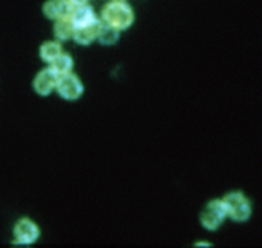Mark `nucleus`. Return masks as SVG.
Here are the masks:
<instances>
[{
    "mask_svg": "<svg viewBox=\"0 0 262 248\" xmlns=\"http://www.w3.org/2000/svg\"><path fill=\"white\" fill-rule=\"evenodd\" d=\"M73 8L68 0H48L43 5V12L48 18L56 20L70 16Z\"/></svg>",
    "mask_w": 262,
    "mask_h": 248,
    "instance_id": "obj_7",
    "label": "nucleus"
},
{
    "mask_svg": "<svg viewBox=\"0 0 262 248\" xmlns=\"http://www.w3.org/2000/svg\"><path fill=\"white\" fill-rule=\"evenodd\" d=\"M61 45L57 41H47L40 47V56L46 63H52L60 53Z\"/></svg>",
    "mask_w": 262,
    "mask_h": 248,
    "instance_id": "obj_11",
    "label": "nucleus"
},
{
    "mask_svg": "<svg viewBox=\"0 0 262 248\" xmlns=\"http://www.w3.org/2000/svg\"><path fill=\"white\" fill-rule=\"evenodd\" d=\"M74 66L73 58L70 54L61 52L52 63H51V69L58 75H64L68 73H71Z\"/></svg>",
    "mask_w": 262,
    "mask_h": 248,
    "instance_id": "obj_12",
    "label": "nucleus"
},
{
    "mask_svg": "<svg viewBox=\"0 0 262 248\" xmlns=\"http://www.w3.org/2000/svg\"><path fill=\"white\" fill-rule=\"evenodd\" d=\"M227 217L226 208L222 199L209 201L200 214L201 224L210 232L218 230Z\"/></svg>",
    "mask_w": 262,
    "mask_h": 248,
    "instance_id": "obj_3",
    "label": "nucleus"
},
{
    "mask_svg": "<svg viewBox=\"0 0 262 248\" xmlns=\"http://www.w3.org/2000/svg\"><path fill=\"white\" fill-rule=\"evenodd\" d=\"M100 25L101 20L97 18L88 25L76 28L73 39L81 45H88L92 43L94 40L97 39Z\"/></svg>",
    "mask_w": 262,
    "mask_h": 248,
    "instance_id": "obj_8",
    "label": "nucleus"
},
{
    "mask_svg": "<svg viewBox=\"0 0 262 248\" xmlns=\"http://www.w3.org/2000/svg\"><path fill=\"white\" fill-rule=\"evenodd\" d=\"M119 33H120V31H118L115 28H113V27H111V26L101 22L99 32H98V36H97V40L101 44L112 45V44L116 43L117 40L119 39Z\"/></svg>",
    "mask_w": 262,
    "mask_h": 248,
    "instance_id": "obj_13",
    "label": "nucleus"
},
{
    "mask_svg": "<svg viewBox=\"0 0 262 248\" xmlns=\"http://www.w3.org/2000/svg\"><path fill=\"white\" fill-rule=\"evenodd\" d=\"M54 35L55 37L60 41H67L74 36L75 32V26L71 19L70 16L61 17L59 19L55 20L54 24Z\"/></svg>",
    "mask_w": 262,
    "mask_h": 248,
    "instance_id": "obj_10",
    "label": "nucleus"
},
{
    "mask_svg": "<svg viewBox=\"0 0 262 248\" xmlns=\"http://www.w3.org/2000/svg\"><path fill=\"white\" fill-rule=\"evenodd\" d=\"M227 217L236 222L247 221L252 214V206L248 197L241 191H232L222 198Z\"/></svg>",
    "mask_w": 262,
    "mask_h": 248,
    "instance_id": "obj_2",
    "label": "nucleus"
},
{
    "mask_svg": "<svg viewBox=\"0 0 262 248\" xmlns=\"http://www.w3.org/2000/svg\"><path fill=\"white\" fill-rule=\"evenodd\" d=\"M101 22L121 32L133 24L134 12L123 0H113L103 6Z\"/></svg>",
    "mask_w": 262,
    "mask_h": 248,
    "instance_id": "obj_1",
    "label": "nucleus"
},
{
    "mask_svg": "<svg viewBox=\"0 0 262 248\" xmlns=\"http://www.w3.org/2000/svg\"><path fill=\"white\" fill-rule=\"evenodd\" d=\"M58 75L50 68L40 71L34 79V89L40 95H48L56 87Z\"/></svg>",
    "mask_w": 262,
    "mask_h": 248,
    "instance_id": "obj_6",
    "label": "nucleus"
},
{
    "mask_svg": "<svg viewBox=\"0 0 262 248\" xmlns=\"http://www.w3.org/2000/svg\"><path fill=\"white\" fill-rule=\"evenodd\" d=\"M71 5L73 7H76V6H80V5H83V4H86L88 0H68Z\"/></svg>",
    "mask_w": 262,
    "mask_h": 248,
    "instance_id": "obj_14",
    "label": "nucleus"
},
{
    "mask_svg": "<svg viewBox=\"0 0 262 248\" xmlns=\"http://www.w3.org/2000/svg\"><path fill=\"white\" fill-rule=\"evenodd\" d=\"M70 17L75 26V29L88 25L97 19L94 10L87 3L74 7L70 14Z\"/></svg>",
    "mask_w": 262,
    "mask_h": 248,
    "instance_id": "obj_9",
    "label": "nucleus"
},
{
    "mask_svg": "<svg viewBox=\"0 0 262 248\" xmlns=\"http://www.w3.org/2000/svg\"><path fill=\"white\" fill-rule=\"evenodd\" d=\"M13 233L16 242L23 245L34 243L40 235V231L37 224L28 218L18 220L14 226Z\"/></svg>",
    "mask_w": 262,
    "mask_h": 248,
    "instance_id": "obj_5",
    "label": "nucleus"
},
{
    "mask_svg": "<svg viewBox=\"0 0 262 248\" xmlns=\"http://www.w3.org/2000/svg\"><path fill=\"white\" fill-rule=\"evenodd\" d=\"M55 89L62 98L68 100L79 98L84 90L81 80L73 73L59 76Z\"/></svg>",
    "mask_w": 262,
    "mask_h": 248,
    "instance_id": "obj_4",
    "label": "nucleus"
}]
</instances>
